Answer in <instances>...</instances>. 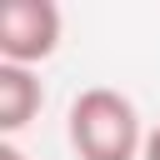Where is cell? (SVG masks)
Returning <instances> with one entry per match:
<instances>
[{"instance_id":"1","label":"cell","mask_w":160,"mask_h":160,"mask_svg":"<svg viewBox=\"0 0 160 160\" xmlns=\"http://www.w3.org/2000/svg\"><path fill=\"white\" fill-rule=\"evenodd\" d=\"M70 150L80 160H140L145 155V125L130 95L110 85H90L70 100Z\"/></svg>"},{"instance_id":"2","label":"cell","mask_w":160,"mask_h":160,"mask_svg":"<svg viewBox=\"0 0 160 160\" xmlns=\"http://www.w3.org/2000/svg\"><path fill=\"white\" fill-rule=\"evenodd\" d=\"M60 45L55 0H5L0 5V65H40Z\"/></svg>"},{"instance_id":"3","label":"cell","mask_w":160,"mask_h":160,"mask_svg":"<svg viewBox=\"0 0 160 160\" xmlns=\"http://www.w3.org/2000/svg\"><path fill=\"white\" fill-rule=\"evenodd\" d=\"M40 105H45V90H40L35 70H25V65H0V130H5V135L25 130V125L40 115Z\"/></svg>"},{"instance_id":"4","label":"cell","mask_w":160,"mask_h":160,"mask_svg":"<svg viewBox=\"0 0 160 160\" xmlns=\"http://www.w3.org/2000/svg\"><path fill=\"white\" fill-rule=\"evenodd\" d=\"M140 160H160V125L145 135V155H140Z\"/></svg>"},{"instance_id":"5","label":"cell","mask_w":160,"mask_h":160,"mask_svg":"<svg viewBox=\"0 0 160 160\" xmlns=\"http://www.w3.org/2000/svg\"><path fill=\"white\" fill-rule=\"evenodd\" d=\"M0 160H30V155H25V150H15V145L5 140V145H0Z\"/></svg>"}]
</instances>
